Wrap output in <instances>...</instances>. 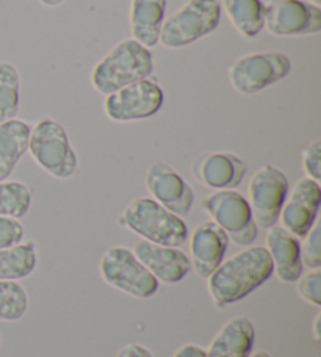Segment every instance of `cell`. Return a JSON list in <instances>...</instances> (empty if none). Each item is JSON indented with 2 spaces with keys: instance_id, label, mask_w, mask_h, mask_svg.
Wrapping results in <instances>:
<instances>
[{
  "instance_id": "28",
  "label": "cell",
  "mask_w": 321,
  "mask_h": 357,
  "mask_svg": "<svg viewBox=\"0 0 321 357\" xmlns=\"http://www.w3.org/2000/svg\"><path fill=\"white\" fill-rule=\"evenodd\" d=\"M25 229L21 221L8 216H0V250L11 248L24 241Z\"/></svg>"
},
{
  "instance_id": "26",
  "label": "cell",
  "mask_w": 321,
  "mask_h": 357,
  "mask_svg": "<svg viewBox=\"0 0 321 357\" xmlns=\"http://www.w3.org/2000/svg\"><path fill=\"white\" fill-rule=\"evenodd\" d=\"M301 243V262L303 266L315 270L321 266V227L320 222H315L309 234L303 238Z\"/></svg>"
},
{
  "instance_id": "17",
  "label": "cell",
  "mask_w": 321,
  "mask_h": 357,
  "mask_svg": "<svg viewBox=\"0 0 321 357\" xmlns=\"http://www.w3.org/2000/svg\"><path fill=\"white\" fill-rule=\"evenodd\" d=\"M267 231L265 250L271 257L273 274L281 282H297L304 270L301 262V240L278 225Z\"/></svg>"
},
{
  "instance_id": "4",
  "label": "cell",
  "mask_w": 321,
  "mask_h": 357,
  "mask_svg": "<svg viewBox=\"0 0 321 357\" xmlns=\"http://www.w3.org/2000/svg\"><path fill=\"white\" fill-rule=\"evenodd\" d=\"M221 21L218 0H187L181 8L165 19L158 44L165 49H182L215 31Z\"/></svg>"
},
{
  "instance_id": "20",
  "label": "cell",
  "mask_w": 321,
  "mask_h": 357,
  "mask_svg": "<svg viewBox=\"0 0 321 357\" xmlns=\"http://www.w3.org/2000/svg\"><path fill=\"white\" fill-rule=\"evenodd\" d=\"M30 130L27 121L17 118L0 124V182L8 181L29 151Z\"/></svg>"
},
{
  "instance_id": "23",
  "label": "cell",
  "mask_w": 321,
  "mask_h": 357,
  "mask_svg": "<svg viewBox=\"0 0 321 357\" xmlns=\"http://www.w3.org/2000/svg\"><path fill=\"white\" fill-rule=\"evenodd\" d=\"M21 107V75L8 61H0V124L15 119Z\"/></svg>"
},
{
  "instance_id": "5",
  "label": "cell",
  "mask_w": 321,
  "mask_h": 357,
  "mask_svg": "<svg viewBox=\"0 0 321 357\" xmlns=\"http://www.w3.org/2000/svg\"><path fill=\"white\" fill-rule=\"evenodd\" d=\"M29 152L38 167L55 178L66 181L77 173V154L59 121L43 118L31 127Z\"/></svg>"
},
{
  "instance_id": "1",
  "label": "cell",
  "mask_w": 321,
  "mask_h": 357,
  "mask_svg": "<svg viewBox=\"0 0 321 357\" xmlns=\"http://www.w3.org/2000/svg\"><path fill=\"white\" fill-rule=\"evenodd\" d=\"M273 276V264L265 246H246L207 278V290L216 307L239 303Z\"/></svg>"
},
{
  "instance_id": "3",
  "label": "cell",
  "mask_w": 321,
  "mask_h": 357,
  "mask_svg": "<svg viewBox=\"0 0 321 357\" xmlns=\"http://www.w3.org/2000/svg\"><path fill=\"white\" fill-rule=\"evenodd\" d=\"M118 225L154 245L181 248L190 237L188 227L181 216L146 196L127 204L119 215Z\"/></svg>"
},
{
  "instance_id": "13",
  "label": "cell",
  "mask_w": 321,
  "mask_h": 357,
  "mask_svg": "<svg viewBox=\"0 0 321 357\" xmlns=\"http://www.w3.org/2000/svg\"><path fill=\"white\" fill-rule=\"evenodd\" d=\"M146 188L152 199L177 216H187L195 204V191L188 182L165 162H154L146 171Z\"/></svg>"
},
{
  "instance_id": "31",
  "label": "cell",
  "mask_w": 321,
  "mask_h": 357,
  "mask_svg": "<svg viewBox=\"0 0 321 357\" xmlns=\"http://www.w3.org/2000/svg\"><path fill=\"white\" fill-rule=\"evenodd\" d=\"M172 357H205V349L195 343H187V345H182Z\"/></svg>"
},
{
  "instance_id": "16",
  "label": "cell",
  "mask_w": 321,
  "mask_h": 357,
  "mask_svg": "<svg viewBox=\"0 0 321 357\" xmlns=\"http://www.w3.org/2000/svg\"><path fill=\"white\" fill-rule=\"evenodd\" d=\"M229 238L214 221H204L190 237V264L199 278L207 279L224 260Z\"/></svg>"
},
{
  "instance_id": "30",
  "label": "cell",
  "mask_w": 321,
  "mask_h": 357,
  "mask_svg": "<svg viewBox=\"0 0 321 357\" xmlns=\"http://www.w3.org/2000/svg\"><path fill=\"white\" fill-rule=\"evenodd\" d=\"M117 357H152L151 351L140 343H127L119 349Z\"/></svg>"
},
{
  "instance_id": "18",
  "label": "cell",
  "mask_w": 321,
  "mask_h": 357,
  "mask_svg": "<svg viewBox=\"0 0 321 357\" xmlns=\"http://www.w3.org/2000/svg\"><path fill=\"white\" fill-rule=\"evenodd\" d=\"M255 340V328L246 315L230 318L211 339L205 357H249Z\"/></svg>"
},
{
  "instance_id": "21",
  "label": "cell",
  "mask_w": 321,
  "mask_h": 357,
  "mask_svg": "<svg viewBox=\"0 0 321 357\" xmlns=\"http://www.w3.org/2000/svg\"><path fill=\"white\" fill-rule=\"evenodd\" d=\"M223 10L243 38L255 40L262 33L265 22L262 0H223Z\"/></svg>"
},
{
  "instance_id": "11",
  "label": "cell",
  "mask_w": 321,
  "mask_h": 357,
  "mask_svg": "<svg viewBox=\"0 0 321 357\" xmlns=\"http://www.w3.org/2000/svg\"><path fill=\"white\" fill-rule=\"evenodd\" d=\"M263 29L278 38L317 35L321 31V8L303 0H269L263 3Z\"/></svg>"
},
{
  "instance_id": "6",
  "label": "cell",
  "mask_w": 321,
  "mask_h": 357,
  "mask_svg": "<svg viewBox=\"0 0 321 357\" xmlns=\"http://www.w3.org/2000/svg\"><path fill=\"white\" fill-rule=\"evenodd\" d=\"M99 273L105 284L132 298L149 299L158 291V280L126 246L108 248L100 257Z\"/></svg>"
},
{
  "instance_id": "22",
  "label": "cell",
  "mask_w": 321,
  "mask_h": 357,
  "mask_svg": "<svg viewBox=\"0 0 321 357\" xmlns=\"http://www.w3.org/2000/svg\"><path fill=\"white\" fill-rule=\"evenodd\" d=\"M38 251L35 241L0 250V280H21L36 270Z\"/></svg>"
},
{
  "instance_id": "7",
  "label": "cell",
  "mask_w": 321,
  "mask_h": 357,
  "mask_svg": "<svg viewBox=\"0 0 321 357\" xmlns=\"http://www.w3.org/2000/svg\"><path fill=\"white\" fill-rule=\"evenodd\" d=\"M201 207L234 245L251 246L257 240L259 227L253 218L251 207L237 190H216L204 197Z\"/></svg>"
},
{
  "instance_id": "25",
  "label": "cell",
  "mask_w": 321,
  "mask_h": 357,
  "mask_svg": "<svg viewBox=\"0 0 321 357\" xmlns=\"http://www.w3.org/2000/svg\"><path fill=\"white\" fill-rule=\"evenodd\" d=\"M29 296L16 280H0V321H19L27 314Z\"/></svg>"
},
{
  "instance_id": "19",
  "label": "cell",
  "mask_w": 321,
  "mask_h": 357,
  "mask_svg": "<svg viewBox=\"0 0 321 357\" xmlns=\"http://www.w3.org/2000/svg\"><path fill=\"white\" fill-rule=\"evenodd\" d=\"M166 5L168 0H132L128 15L132 40L146 49L157 46L165 22Z\"/></svg>"
},
{
  "instance_id": "35",
  "label": "cell",
  "mask_w": 321,
  "mask_h": 357,
  "mask_svg": "<svg viewBox=\"0 0 321 357\" xmlns=\"http://www.w3.org/2000/svg\"><path fill=\"white\" fill-rule=\"evenodd\" d=\"M311 5H315V6H321V0H309Z\"/></svg>"
},
{
  "instance_id": "24",
  "label": "cell",
  "mask_w": 321,
  "mask_h": 357,
  "mask_svg": "<svg viewBox=\"0 0 321 357\" xmlns=\"http://www.w3.org/2000/svg\"><path fill=\"white\" fill-rule=\"evenodd\" d=\"M31 191L19 181L0 182V216L24 218L31 207Z\"/></svg>"
},
{
  "instance_id": "14",
  "label": "cell",
  "mask_w": 321,
  "mask_h": 357,
  "mask_svg": "<svg viewBox=\"0 0 321 357\" xmlns=\"http://www.w3.org/2000/svg\"><path fill=\"white\" fill-rule=\"evenodd\" d=\"M248 167L232 152H209L191 163V176L211 190H235L246 176Z\"/></svg>"
},
{
  "instance_id": "2",
  "label": "cell",
  "mask_w": 321,
  "mask_h": 357,
  "mask_svg": "<svg viewBox=\"0 0 321 357\" xmlns=\"http://www.w3.org/2000/svg\"><path fill=\"white\" fill-rule=\"evenodd\" d=\"M154 73V59L149 49L132 38L119 41L102 56L91 71V85L99 94H110L135 82L149 79Z\"/></svg>"
},
{
  "instance_id": "15",
  "label": "cell",
  "mask_w": 321,
  "mask_h": 357,
  "mask_svg": "<svg viewBox=\"0 0 321 357\" xmlns=\"http://www.w3.org/2000/svg\"><path fill=\"white\" fill-rule=\"evenodd\" d=\"M133 254L149 273L162 284H177L191 271L190 257L181 248L154 245L140 240L133 248Z\"/></svg>"
},
{
  "instance_id": "10",
  "label": "cell",
  "mask_w": 321,
  "mask_h": 357,
  "mask_svg": "<svg viewBox=\"0 0 321 357\" xmlns=\"http://www.w3.org/2000/svg\"><path fill=\"white\" fill-rule=\"evenodd\" d=\"M165 94L158 82L144 79L105 96L104 112L113 123L147 119L162 110Z\"/></svg>"
},
{
  "instance_id": "12",
  "label": "cell",
  "mask_w": 321,
  "mask_h": 357,
  "mask_svg": "<svg viewBox=\"0 0 321 357\" xmlns=\"http://www.w3.org/2000/svg\"><path fill=\"white\" fill-rule=\"evenodd\" d=\"M320 204V182L311 177L299 178L292 191H288L278 222H281V227H284L287 232L303 240L317 222Z\"/></svg>"
},
{
  "instance_id": "27",
  "label": "cell",
  "mask_w": 321,
  "mask_h": 357,
  "mask_svg": "<svg viewBox=\"0 0 321 357\" xmlns=\"http://www.w3.org/2000/svg\"><path fill=\"white\" fill-rule=\"evenodd\" d=\"M298 295L315 307L321 305V271L320 268L303 273L297 280Z\"/></svg>"
},
{
  "instance_id": "34",
  "label": "cell",
  "mask_w": 321,
  "mask_h": 357,
  "mask_svg": "<svg viewBox=\"0 0 321 357\" xmlns=\"http://www.w3.org/2000/svg\"><path fill=\"white\" fill-rule=\"evenodd\" d=\"M249 357H271V356H269L265 351H260V349H259V351H254V353L249 354Z\"/></svg>"
},
{
  "instance_id": "29",
  "label": "cell",
  "mask_w": 321,
  "mask_h": 357,
  "mask_svg": "<svg viewBox=\"0 0 321 357\" xmlns=\"http://www.w3.org/2000/svg\"><path fill=\"white\" fill-rule=\"evenodd\" d=\"M303 169L306 177L321 181V139H315L303 151Z\"/></svg>"
},
{
  "instance_id": "9",
  "label": "cell",
  "mask_w": 321,
  "mask_h": 357,
  "mask_svg": "<svg viewBox=\"0 0 321 357\" xmlns=\"http://www.w3.org/2000/svg\"><path fill=\"white\" fill-rule=\"evenodd\" d=\"M288 178L274 165H263L255 171L248 185V204L259 229L278 225L282 206L287 199Z\"/></svg>"
},
{
  "instance_id": "33",
  "label": "cell",
  "mask_w": 321,
  "mask_h": 357,
  "mask_svg": "<svg viewBox=\"0 0 321 357\" xmlns=\"http://www.w3.org/2000/svg\"><path fill=\"white\" fill-rule=\"evenodd\" d=\"M40 2L44 6H59V5H61L64 2V0H40Z\"/></svg>"
},
{
  "instance_id": "32",
  "label": "cell",
  "mask_w": 321,
  "mask_h": 357,
  "mask_svg": "<svg viewBox=\"0 0 321 357\" xmlns=\"http://www.w3.org/2000/svg\"><path fill=\"white\" fill-rule=\"evenodd\" d=\"M320 321H321V314L315 317V323H313V339L318 343L320 342Z\"/></svg>"
},
{
  "instance_id": "8",
  "label": "cell",
  "mask_w": 321,
  "mask_h": 357,
  "mask_svg": "<svg viewBox=\"0 0 321 357\" xmlns=\"http://www.w3.org/2000/svg\"><path fill=\"white\" fill-rule=\"evenodd\" d=\"M292 71V61L282 52L248 54L229 66V82L237 93L251 96L284 80Z\"/></svg>"
}]
</instances>
